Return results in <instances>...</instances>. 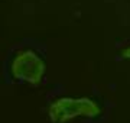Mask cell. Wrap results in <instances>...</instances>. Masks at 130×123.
<instances>
[{
  "instance_id": "7a4b0ae2",
  "label": "cell",
  "mask_w": 130,
  "mask_h": 123,
  "mask_svg": "<svg viewBox=\"0 0 130 123\" xmlns=\"http://www.w3.org/2000/svg\"><path fill=\"white\" fill-rule=\"evenodd\" d=\"M7 71L13 81L38 85L46 74V64L43 57L35 49L20 48L9 59Z\"/></svg>"
},
{
  "instance_id": "6da1fadb",
  "label": "cell",
  "mask_w": 130,
  "mask_h": 123,
  "mask_svg": "<svg viewBox=\"0 0 130 123\" xmlns=\"http://www.w3.org/2000/svg\"><path fill=\"white\" fill-rule=\"evenodd\" d=\"M103 106L91 97H56L46 107L51 123H72L78 119H95L101 116Z\"/></svg>"
},
{
  "instance_id": "3957f363",
  "label": "cell",
  "mask_w": 130,
  "mask_h": 123,
  "mask_svg": "<svg viewBox=\"0 0 130 123\" xmlns=\"http://www.w3.org/2000/svg\"><path fill=\"white\" fill-rule=\"evenodd\" d=\"M120 57L124 58V59H130V45L129 47H124L120 49Z\"/></svg>"
}]
</instances>
